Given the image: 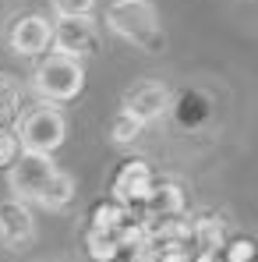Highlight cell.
Masks as SVG:
<instances>
[{
    "instance_id": "obj_3",
    "label": "cell",
    "mask_w": 258,
    "mask_h": 262,
    "mask_svg": "<svg viewBox=\"0 0 258 262\" xmlns=\"http://www.w3.org/2000/svg\"><path fill=\"white\" fill-rule=\"evenodd\" d=\"M18 142L21 149H32V152H57L64 145V135H67V124L60 117V110H53L50 103H39L32 110H25V117L18 121Z\"/></svg>"
},
{
    "instance_id": "obj_14",
    "label": "cell",
    "mask_w": 258,
    "mask_h": 262,
    "mask_svg": "<svg viewBox=\"0 0 258 262\" xmlns=\"http://www.w3.org/2000/svg\"><path fill=\"white\" fill-rule=\"evenodd\" d=\"M142 128H145L142 121H134L128 110H121V114L113 117V124H110V138H113L117 145H128V142H134V138L142 135Z\"/></svg>"
},
{
    "instance_id": "obj_6",
    "label": "cell",
    "mask_w": 258,
    "mask_h": 262,
    "mask_svg": "<svg viewBox=\"0 0 258 262\" xmlns=\"http://www.w3.org/2000/svg\"><path fill=\"white\" fill-rule=\"evenodd\" d=\"M36 237V216L29 209V202L21 199H4L0 202V245L11 252L29 248Z\"/></svg>"
},
{
    "instance_id": "obj_4",
    "label": "cell",
    "mask_w": 258,
    "mask_h": 262,
    "mask_svg": "<svg viewBox=\"0 0 258 262\" xmlns=\"http://www.w3.org/2000/svg\"><path fill=\"white\" fill-rule=\"evenodd\" d=\"M57 174V163L50 152H32V149H21L18 160L7 167V184L14 191V199L21 202H36L43 195V188L53 181Z\"/></svg>"
},
{
    "instance_id": "obj_8",
    "label": "cell",
    "mask_w": 258,
    "mask_h": 262,
    "mask_svg": "<svg viewBox=\"0 0 258 262\" xmlns=\"http://www.w3.org/2000/svg\"><path fill=\"white\" fill-rule=\"evenodd\" d=\"M50 39H53V25L43 14H21L11 25V36H7V43L18 57H39L50 46Z\"/></svg>"
},
{
    "instance_id": "obj_12",
    "label": "cell",
    "mask_w": 258,
    "mask_h": 262,
    "mask_svg": "<svg viewBox=\"0 0 258 262\" xmlns=\"http://www.w3.org/2000/svg\"><path fill=\"white\" fill-rule=\"evenodd\" d=\"M88 223H92L96 230H121V227L128 223V206H124V202H117V199L99 202V206L92 209Z\"/></svg>"
},
{
    "instance_id": "obj_5",
    "label": "cell",
    "mask_w": 258,
    "mask_h": 262,
    "mask_svg": "<svg viewBox=\"0 0 258 262\" xmlns=\"http://www.w3.org/2000/svg\"><path fill=\"white\" fill-rule=\"evenodd\" d=\"M57 53H67V57H85L96 50V21L92 14H60L53 21V39Z\"/></svg>"
},
{
    "instance_id": "obj_17",
    "label": "cell",
    "mask_w": 258,
    "mask_h": 262,
    "mask_svg": "<svg viewBox=\"0 0 258 262\" xmlns=\"http://www.w3.org/2000/svg\"><path fill=\"white\" fill-rule=\"evenodd\" d=\"M251 255H255V245H251V241H233L226 262H251Z\"/></svg>"
},
{
    "instance_id": "obj_11",
    "label": "cell",
    "mask_w": 258,
    "mask_h": 262,
    "mask_svg": "<svg viewBox=\"0 0 258 262\" xmlns=\"http://www.w3.org/2000/svg\"><path fill=\"white\" fill-rule=\"evenodd\" d=\"M71 199H75V177L64 174V170H57L53 181L43 188V195L36 199V206H43V209H64Z\"/></svg>"
},
{
    "instance_id": "obj_2",
    "label": "cell",
    "mask_w": 258,
    "mask_h": 262,
    "mask_svg": "<svg viewBox=\"0 0 258 262\" xmlns=\"http://www.w3.org/2000/svg\"><path fill=\"white\" fill-rule=\"evenodd\" d=\"M32 85L46 103H67L85 89V68H82L78 57L50 53V57L39 60V68L32 75Z\"/></svg>"
},
{
    "instance_id": "obj_1",
    "label": "cell",
    "mask_w": 258,
    "mask_h": 262,
    "mask_svg": "<svg viewBox=\"0 0 258 262\" xmlns=\"http://www.w3.org/2000/svg\"><path fill=\"white\" fill-rule=\"evenodd\" d=\"M106 25L138 50L156 53L163 46V25H159V14L149 0H113L106 11Z\"/></svg>"
},
{
    "instance_id": "obj_10",
    "label": "cell",
    "mask_w": 258,
    "mask_h": 262,
    "mask_svg": "<svg viewBox=\"0 0 258 262\" xmlns=\"http://www.w3.org/2000/svg\"><path fill=\"white\" fill-rule=\"evenodd\" d=\"M121 234L117 230H88V237H85V252H88V259L92 262H113L117 255H121Z\"/></svg>"
},
{
    "instance_id": "obj_9",
    "label": "cell",
    "mask_w": 258,
    "mask_h": 262,
    "mask_svg": "<svg viewBox=\"0 0 258 262\" xmlns=\"http://www.w3.org/2000/svg\"><path fill=\"white\" fill-rule=\"evenodd\" d=\"M152 170H149V163H142V160H128V163H121V170L113 177V199L117 202H145L149 199V191H152Z\"/></svg>"
},
{
    "instance_id": "obj_15",
    "label": "cell",
    "mask_w": 258,
    "mask_h": 262,
    "mask_svg": "<svg viewBox=\"0 0 258 262\" xmlns=\"http://www.w3.org/2000/svg\"><path fill=\"white\" fill-rule=\"evenodd\" d=\"M21 152V142H18V131H11L7 124H0V167H11Z\"/></svg>"
},
{
    "instance_id": "obj_16",
    "label": "cell",
    "mask_w": 258,
    "mask_h": 262,
    "mask_svg": "<svg viewBox=\"0 0 258 262\" xmlns=\"http://www.w3.org/2000/svg\"><path fill=\"white\" fill-rule=\"evenodd\" d=\"M53 11H57V18L60 14H92L96 0H53Z\"/></svg>"
},
{
    "instance_id": "obj_13",
    "label": "cell",
    "mask_w": 258,
    "mask_h": 262,
    "mask_svg": "<svg viewBox=\"0 0 258 262\" xmlns=\"http://www.w3.org/2000/svg\"><path fill=\"white\" fill-rule=\"evenodd\" d=\"M18 103H21V89L11 75H0V124L14 121L18 114Z\"/></svg>"
},
{
    "instance_id": "obj_7",
    "label": "cell",
    "mask_w": 258,
    "mask_h": 262,
    "mask_svg": "<svg viewBox=\"0 0 258 262\" xmlns=\"http://www.w3.org/2000/svg\"><path fill=\"white\" fill-rule=\"evenodd\" d=\"M124 110H128L134 121L152 124V121H159L170 110V89L163 85V82H152V78L149 82H138L124 96Z\"/></svg>"
}]
</instances>
